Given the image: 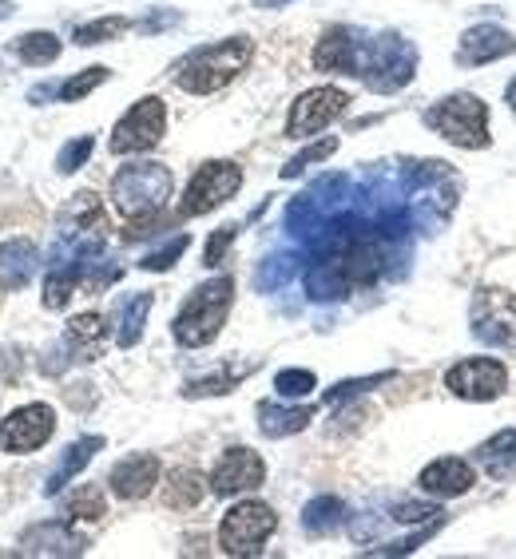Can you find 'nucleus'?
Instances as JSON below:
<instances>
[{
  "label": "nucleus",
  "mask_w": 516,
  "mask_h": 559,
  "mask_svg": "<svg viewBox=\"0 0 516 559\" xmlns=\"http://www.w3.org/2000/svg\"><path fill=\"white\" fill-rule=\"evenodd\" d=\"M238 187H243V167H238V163H231V159L203 163V167L191 175V183H187L184 203H179V215L184 218L207 215V211L223 206L226 199H235Z\"/></svg>",
  "instance_id": "8"
},
{
  "label": "nucleus",
  "mask_w": 516,
  "mask_h": 559,
  "mask_svg": "<svg viewBox=\"0 0 516 559\" xmlns=\"http://www.w3.org/2000/svg\"><path fill=\"white\" fill-rule=\"evenodd\" d=\"M505 104H508V108H513V116H516V80L505 87Z\"/></svg>",
  "instance_id": "43"
},
{
  "label": "nucleus",
  "mask_w": 516,
  "mask_h": 559,
  "mask_svg": "<svg viewBox=\"0 0 516 559\" xmlns=\"http://www.w3.org/2000/svg\"><path fill=\"white\" fill-rule=\"evenodd\" d=\"M477 473L465 456H437L433 464H425L418 476V488L433 500H453V496H465L473 488Z\"/></svg>",
  "instance_id": "15"
},
{
  "label": "nucleus",
  "mask_w": 516,
  "mask_h": 559,
  "mask_svg": "<svg viewBox=\"0 0 516 559\" xmlns=\"http://www.w3.org/2000/svg\"><path fill=\"white\" fill-rule=\"evenodd\" d=\"M231 301H235V278H211L203 286H195L187 294L184 310L175 313V342L187 349L211 345L223 330L226 313H231Z\"/></svg>",
  "instance_id": "2"
},
{
  "label": "nucleus",
  "mask_w": 516,
  "mask_h": 559,
  "mask_svg": "<svg viewBox=\"0 0 516 559\" xmlns=\"http://www.w3.org/2000/svg\"><path fill=\"white\" fill-rule=\"evenodd\" d=\"M250 369L235 373V369H226V373H215V377H199V381H187L184 385V397H219V393H231V389L247 377Z\"/></svg>",
  "instance_id": "32"
},
{
  "label": "nucleus",
  "mask_w": 516,
  "mask_h": 559,
  "mask_svg": "<svg viewBox=\"0 0 516 559\" xmlns=\"http://www.w3.org/2000/svg\"><path fill=\"white\" fill-rule=\"evenodd\" d=\"M187 247H191V238H187V235H175L172 242H167V247L151 250V254L140 262V266H143V270H172L175 262L184 259V250H187Z\"/></svg>",
  "instance_id": "36"
},
{
  "label": "nucleus",
  "mask_w": 516,
  "mask_h": 559,
  "mask_svg": "<svg viewBox=\"0 0 516 559\" xmlns=\"http://www.w3.org/2000/svg\"><path fill=\"white\" fill-rule=\"evenodd\" d=\"M56 432V413L52 405H21L9 417L0 420V449L21 456V452H36L44 441H52Z\"/></svg>",
  "instance_id": "12"
},
{
  "label": "nucleus",
  "mask_w": 516,
  "mask_h": 559,
  "mask_svg": "<svg viewBox=\"0 0 516 559\" xmlns=\"http://www.w3.org/2000/svg\"><path fill=\"white\" fill-rule=\"evenodd\" d=\"M24 556H84L87 539L80 532H72L68 524H36L21 536Z\"/></svg>",
  "instance_id": "18"
},
{
  "label": "nucleus",
  "mask_w": 516,
  "mask_h": 559,
  "mask_svg": "<svg viewBox=\"0 0 516 559\" xmlns=\"http://www.w3.org/2000/svg\"><path fill=\"white\" fill-rule=\"evenodd\" d=\"M175 191V175L163 163H128L112 179V206L128 223H140L160 211Z\"/></svg>",
  "instance_id": "3"
},
{
  "label": "nucleus",
  "mask_w": 516,
  "mask_h": 559,
  "mask_svg": "<svg viewBox=\"0 0 516 559\" xmlns=\"http://www.w3.org/2000/svg\"><path fill=\"white\" fill-rule=\"evenodd\" d=\"M155 485H160V461L151 452H131L108 473V488L119 500H143Z\"/></svg>",
  "instance_id": "16"
},
{
  "label": "nucleus",
  "mask_w": 516,
  "mask_h": 559,
  "mask_svg": "<svg viewBox=\"0 0 516 559\" xmlns=\"http://www.w3.org/2000/svg\"><path fill=\"white\" fill-rule=\"evenodd\" d=\"M473 456L493 480H513L516 476V429H501L496 437L481 441L473 449Z\"/></svg>",
  "instance_id": "20"
},
{
  "label": "nucleus",
  "mask_w": 516,
  "mask_h": 559,
  "mask_svg": "<svg viewBox=\"0 0 516 559\" xmlns=\"http://www.w3.org/2000/svg\"><path fill=\"white\" fill-rule=\"evenodd\" d=\"M386 381H394V373H374V377H354V381H342V385H333L330 393H326V401H345V397H357V393H366V389H377L386 385Z\"/></svg>",
  "instance_id": "37"
},
{
  "label": "nucleus",
  "mask_w": 516,
  "mask_h": 559,
  "mask_svg": "<svg viewBox=\"0 0 516 559\" xmlns=\"http://www.w3.org/2000/svg\"><path fill=\"white\" fill-rule=\"evenodd\" d=\"M350 96L342 87H310L302 92L291 104V116H286V140H310L314 131L330 128L333 119L342 116Z\"/></svg>",
  "instance_id": "11"
},
{
  "label": "nucleus",
  "mask_w": 516,
  "mask_h": 559,
  "mask_svg": "<svg viewBox=\"0 0 516 559\" xmlns=\"http://www.w3.org/2000/svg\"><path fill=\"white\" fill-rule=\"evenodd\" d=\"M262 480H267V461L255 449H226L211 468V492L215 496L255 492Z\"/></svg>",
  "instance_id": "13"
},
{
  "label": "nucleus",
  "mask_w": 516,
  "mask_h": 559,
  "mask_svg": "<svg viewBox=\"0 0 516 559\" xmlns=\"http://www.w3.org/2000/svg\"><path fill=\"white\" fill-rule=\"evenodd\" d=\"M104 337H108V325H104V318L99 313H80V318H72L68 322V349H72L80 361H96L99 349H104Z\"/></svg>",
  "instance_id": "23"
},
{
  "label": "nucleus",
  "mask_w": 516,
  "mask_h": 559,
  "mask_svg": "<svg viewBox=\"0 0 516 559\" xmlns=\"http://www.w3.org/2000/svg\"><path fill=\"white\" fill-rule=\"evenodd\" d=\"M250 56H255V40L250 36H226L219 44L195 48L175 64V87H184L191 96H211L223 92L238 72H247Z\"/></svg>",
  "instance_id": "1"
},
{
  "label": "nucleus",
  "mask_w": 516,
  "mask_h": 559,
  "mask_svg": "<svg viewBox=\"0 0 516 559\" xmlns=\"http://www.w3.org/2000/svg\"><path fill=\"white\" fill-rule=\"evenodd\" d=\"M207 485L211 480H203V473H195V468H175L172 476H167V488H163V504L167 508H195L199 500L207 496Z\"/></svg>",
  "instance_id": "26"
},
{
  "label": "nucleus",
  "mask_w": 516,
  "mask_h": 559,
  "mask_svg": "<svg viewBox=\"0 0 516 559\" xmlns=\"http://www.w3.org/2000/svg\"><path fill=\"white\" fill-rule=\"evenodd\" d=\"M235 235H238V226H235V223L219 226L215 235H211V242H207V250H203L207 266H219V262H223L226 247H231V242H235Z\"/></svg>",
  "instance_id": "39"
},
{
  "label": "nucleus",
  "mask_w": 516,
  "mask_h": 559,
  "mask_svg": "<svg viewBox=\"0 0 516 559\" xmlns=\"http://www.w3.org/2000/svg\"><path fill=\"white\" fill-rule=\"evenodd\" d=\"M333 151H338V140H318L314 147H306V151H298L286 167H282V179H294V175H302L310 163H318V159H330Z\"/></svg>",
  "instance_id": "35"
},
{
  "label": "nucleus",
  "mask_w": 516,
  "mask_h": 559,
  "mask_svg": "<svg viewBox=\"0 0 516 559\" xmlns=\"http://www.w3.org/2000/svg\"><path fill=\"white\" fill-rule=\"evenodd\" d=\"M108 75H112V72H108V68H104V64L87 68V72H80V75H72V80H64V84H60V92H56V96L64 99V104H75V99L92 96V92H96V87L104 84Z\"/></svg>",
  "instance_id": "31"
},
{
  "label": "nucleus",
  "mask_w": 516,
  "mask_h": 559,
  "mask_svg": "<svg viewBox=\"0 0 516 559\" xmlns=\"http://www.w3.org/2000/svg\"><path fill=\"white\" fill-rule=\"evenodd\" d=\"M9 12H12V0H0V21H4Z\"/></svg>",
  "instance_id": "44"
},
{
  "label": "nucleus",
  "mask_w": 516,
  "mask_h": 559,
  "mask_svg": "<svg viewBox=\"0 0 516 559\" xmlns=\"http://www.w3.org/2000/svg\"><path fill=\"white\" fill-rule=\"evenodd\" d=\"M505 56H516V36L508 28H501V24H473L461 36L457 64L481 68V64H493V60H505Z\"/></svg>",
  "instance_id": "14"
},
{
  "label": "nucleus",
  "mask_w": 516,
  "mask_h": 559,
  "mask_svg": "<svg viewBox=\"0 0 516 559\" xmlns=\"http://www.w3.org/2000/svg\"><path fill=\"white\" fill-rule=\"evenodd\" d=\"M92 151H96V140H92V135H80V140L64 143V147H60V155H56V171H60V175L80 171Z\"/></svg>",
  "instance_id": "34"
},
{
  "label": "nucleus",
  "mask_w": 516,
  "mask_h": 559,
  "mask_svg": "<svg viewBox=\"0 0 516 559\" xmlns=\"http://www.w3.org/2000/svg\"><path fill=\"white\" fill-rule=\"evenodd\" d=\"M430 516H442V512L430 504H398L394 508V520H398V524H418V520H430Z\"/></svg>",
  "instance_id": "40"
},
{
  "label": "nucleus",
  "mask_w": 516,
  "mask_h": 559,
  "mask_svg": "<svg viewBox=\"0 0 516 559\" xmlns=\"http://www.w3.org/2000/svg\"><path fill=\"white\" fill-rule=\"evenodd\" d=\"M314 385H318V377H314L310 369H282V373L274 377V393H279V397H291V401L306 397Z\"/></svg>",
  "instance_id": "33"
},
{
  "label": "nucleus",
  "mask_w": 516,
  "mask_h": 559,
  "mask_svg": "<svg viewBox=\"0 0 516 559\" xmlns=\"http://www.w3.org/2000/svg\"><path fill=\"white\" fill-rule=\"evenodd\" d=\"M60 48H64V44L56 40L52 33H28V36H21V40L12 44V52L21 56L24 64H33V68L52 64L56 56H60Z\"/></svg>",
  "instance_id": "27"
},
{
  "label": "nucleus",
  "mask_w": 516,
  "mask_h": 559,
  "mask_svg": "<svg viewBox=\"0 0 516 559\" xmlns=\"http://www.w3.org/2000/svg\"><path fill=\"white\" fill-rule=\"evenodd\" d=\"M163 131H167V104L160 96H148L140 104H131L128 116L116 123L112 151L116 155H140V151H151L163 140Z\"/></svg>",
  "instance_id": "9"
},
{
  "label": "nucleus",
  "mask_w": 516,
  "mask_h": 559,
  "mask_svg": "<svg viewBox=\"0 0 516 559\" xmlns=\"http://www.w3.org/2000/svg\"><path fill=\"white\" fill-rule=\"evenodd\" d=\"M151 294H131V298H124L116 306V342L124 345V349H131V345L143 337V322H148L151 313Z\"/></svg>",
  "instance_id": "24"
},
{
  "label": "nucleus",
  "mask_w": 516,
  "mask_h": 559,
  "mask_svg": "<svg viewBox=\"0 0 516 559\" xmlns=\"http://www.w3.org/2000/svg\"><path fill=\"white\" fill-rule=\"evenodd\" d=\"M40 266V254H36L33 238H12L0 247V290H21L28 286Z\"/></svg>",
  "instance_id": "19"
},
{
  "label": "nucleus",
  "mask_w": 516,
  "mask_h": 559,
  "mask_svg": "<svg viewBox=\"0 0 516 559\" xmlns=\"http://www.w3.org/2000/svg\"><path fill=\"white\" fill-rule=\"evenodd\" d=\"M508 373L496 357H465L445 369V389L461 401H496L505 393Z\"/></svg>",
  "instance_id": "10"
},
{
  "label": "nucleus",
  "mask_w": 516,
  "mask_h": 559,
  "mask_svg": "<svg viewBox=\"0 0 516 559\" xmlns=\"http://www.w3.org/2000/svg\"><path fill=\"white\" fill-rule=\"evenodd\" d=\"M274 527H279L274 508L262 504V500H243L219 524V548L226 556H258L262 544L274 536Z\"/></svg>",
  "instance_id": "7"
},
{
  "label": "nucleus",
  "mask_w": 516,
  "mask_h": 559,
  "mask_svg": "<svg viewBox=\"0 0 516 559\" xmlns=\"http://www.w3.org/2000/svg\"><path fill=\"white\" fill-rule=\"evenodd\" d=\"M282 4H291V0H255V9H282Z\"/></svg>",
  "instance_id": "42"
},
{
  "label": "nucleus",
  "mask_w": 516,
  "mask_h": 559,
  "mask_svg": "<svg viewBox=\"0 0 516 559\" xmlns=\"http://www.w3.org/2000/svg\"><path fill=\"white\" fill-rule=\"evenodd\" d=\"M131 28L128 16H99V21H87L80 24L72 33V40L80 44V48H92V44H104V40H116V36H124Z\"/></svg>",
  "instance_id": "28"
},
{
  "label": "nucleus",
  "mask_w": 516,
  "mask_h": 559,
  "mask_svg": "<svg viewBox=\"0 0 516 559\" xmlns=\"http://www.w3.org/2000/svg\"><path fill=\"white\" fill-rule=\"evenodd\" d=\"M469 325L473 337L489 349H513L516 345V294L501 286H477L469 301Z\"/></svg>",
  "instance_id": "5"
},
{
  "label": "nucleus",
  "mask_w": 516,
  "mask_h": 559,
  "mask_svg": "<svg viewBox=\"0 0 516 559\" xmlns=\"http://www.w3.org/2000/svg\"><path fill=\"white\" fill-rule=\"evenodd\" d=\"M345 520V504L338 496H314L310 504L302 508V532L306 536H330Z\"/></svg>",
  "instance_id": "25"
},
{
  "label": "nucleus",
  "mask_w": 516,
  "mask_h": 559,
  "mask_svg": "<svg viewBox=\"0 0 516 559\" xmlns=\"http://www.w3.org/2000/svg\"><path fill=\"white\" fill-rule=\"evenodd\" d=\"M75 282H80V270L75 266H52V274H48V282H44V306L48 310H64L68 298L75 294Z\"/></svg>",
  "instance_id": "29"
},
{
  "label": "nucleus",
  "mask_w": 516,
  "mask_h": 559,
  "mask_svg": "<svg viewBox=\"0 0 516 559\" xmlns=\"http://www.w3.org/2000/svg\"><path fill=\"white\" fill-rule=\"evenodd\" d=\"M362 44H366V36L354 33V28H330V33L318 40V48H314V68H318V72L357 75Z\"/></svg>",
  "instance_id": "17"
},
{
  "label": "nucleus",
  "mask_w": 516,
  "mask_h": 559,
  "mask_svg": "<svg viewBox=\"0 0 516 559\" xmlns=\"http://www.w3.org/2000/svg\"><path fill=\"white\" fill-rule=\"evenodd\" d=\"M310 420H314L310 405H294V409H282L274 401H262V405H258V432H262V437H274V441L302 432Z\"/></svg>",
  "instance_id": "21"
},
{
  "label": "nucleus",
  "mask_w": 516,
  "mask_h": 559,
  "mask_svg": "<svg viewBox=\"0 0 516 559\" xmlns=\"http://www.w3.org/2000/svg\"><path fill=\"white\" fill-rule=\"evenodd\" d=\"M425 123H430L442 140L457 143V147H469V151H481L489 147V104L469 92H453L445 96L442 104H433L425 111Z\"/></svg>",
  "instance_id": "4"
},
{
  "label": "nucleus",
  "mask_w": 516,
  "mask_h": 559,
  "mask_svg": "<svg viewBox=\"0 0 516 559\" xmlns=\"http://www.w3.org/2000/svg\"><path fill=\"white\" fill-rule=\"evenodd\" d=\"M64 512H68V520H99V516H108V496H104L99 485H84L68 500Z\"/></svg>",
  "instance_id": "30"
},
{
  "label": "nucleus",
  "mask_w": 516,
  "mask_h": 559,
  "mask_svg": "<svg viewBox=\"0 0 516 559\" xmlns=\"http://www.w3.org/2000/svg\"><path fill=\"white\" fill-rule=\"evenodd\" d=\"M99 449H104V437H84V441L68 444L64 456H60V464H56V473L48 476V485H44V496H56L64 485H72V476L84 473Z\"/></svg>",
  "instance_id": "22"
},
{
  "label": "nucleus",
  "mask_w": 516,
  "mask_h": 559,
  "mask_svg": "<svg viewBox=\"0 0 516 559\" xmlns=\"http://www.w3.org/2000/svg\"><path fill=\"white\" fill-rule=\"evenodd\" d=\"M175 21H179V12H155L151 21L140 24V28L143 33H160V28H167V24H175Z\"/></svg>",
  "instance_id": "41"
},
{
  "label": "nucleus",
  "mask_w": 516,
  "mask_h": 559,
  "mask_svg": "<svg viewBox=\"0 0 516 559\" xmlns=\"http://www.w3.org/2000/svg\"><path fill=\"white\" fill-rule=\"evenodd\" d=\"M445 520H433L430 527H421L418 536H409V539H398V544H386V548H374L370 551V556H409V551H418V544H425V539L433 536V532H437V527H442Z\"/></svg>",
  "instance_id": "38"
},
{
  "label": "nucleus",
  "mask_w": 516,
  "mask_h": 559,
  "mask_svg": "<svg viewBox=\"0 0 516 559\" xmlns=\"http://www.w3.org/2000/svg\"><path fill=\"white\" fill-rule=\"evenodd\" d=\"M413 64H418L413 44L401 40V36H377V40L362 44V64H357V75H362L374 92H394V87L409 84Z\"/></svg>",
  "instance_id": "6"
}]
</instances>
